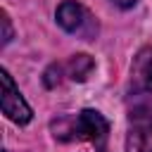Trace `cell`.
I'll return each mask as SVG.
<instances>
[{"instance_id":"obj_6","label":"cell","mask_w":152,"mask_h":152,"mask_svg":"<svg viewBox=\"0 0 152 152\" xmlns=\"http://www.w3.org/2000/svg\"><path fill=\"white\" fill-rule=\"evenodd\" d=\"M93 59L88 57V55H74L71 57V62L66 64V69H69V78H74V81H86V76L93 71Z\"/></svg>"},{"instance_id":"obj_4","label":"cell","mask_w":152,"mask_h":152,"mask_svg":"<svg viewBox=\"0 0 152 152\" xmlns=\"http://www.w3.org/2000/svg\"><path fill=\"white\" fill-rule=\"evenodd\" d=\"M0 83H2V112H5V116L12 119L14 124H28L31 121V107L26 104L21 93L17 90L7 69L0 71Z\"/></svg>"},{"instance_id":"obj_2","label":"cell","mask_w":152,"mask_h":152,"mask_svg":"<svg viewBox=\"0 0 152 152\" xmlns=\"http://www.w3.org/2000/svg\"><path fill=\"white\" fill-rule=\"evenodd\" d=\"M57 24L83 40H90L97 36V19L76 0H64L57 7Z\"/></svg>"},{"instance_id":"obj_8","label":"cell","mask_w":152,"mask_h":152,"mask_svg":"<svg viewBox=\"0 0 152 152\" xmlns=\"http://www.w3.org/2000/svg\"><path fill=\"white\" fill-rule=\"evenodd\" d=\"M114 2H116L119 7H133V5L138 2V0H114Z\"/></svg>"},{"instance_id":"obj_7","label":"cell","mask_w":152,"mask_h":152,"mask_svg":"<svg viewBox=\"0 0 152 152\" xmlns=\"http://www.w3.org/2000/svg\"><path fill=\"white\" fill-rule=\"evenodd\" d=\"M2 28H5V33H2V43L7 45V43L12 40V26H10V17H7V12H2Z\"/></svg>"},{"instance_id":"obj_3","label":"cell","mask_w":152,"mask_h":152,"mask_svg":"<svg viewBox=\"0 0 152 152\" xmlns=\"http://www.w3.org/2000/svg\"><path fill=\"white\" fill-rule=\"evenodd\" d=\"M126 152H152V104H140L131 112Z\"/></svg>"},{"instance_id":"obj_5","label":"cell","mask_w":152,"mask_h":152,"mask_svg":"<svg viewBox=\"0 0 152 152\" xmlns=\"http://www.w3.org/2000/svg\"><path fill=\"white\" fill-rule=\"evenodd\" d=\"M131 81L140 95L152 97V48H142L135 55L131 66Z\"/></svg>"},{"instance_id":"obj_1","label":"cell","mask_w":152,"mask_h":152,"mask_svg":"<svg viewBox=\"0 0 152 152\" xmlns=\"http://www.w3.org/2000/svg\"><path fill=\"white\" fill-rule=\"evenodd\" d=\"M62 126H66V131H55L57 138H64V133H71L69 138H78V140H88L95 147H104L107 135H109V124L107 119L95 112V109H83L76 119L71 121H59Z\"/></svg>"}]
</instances>
